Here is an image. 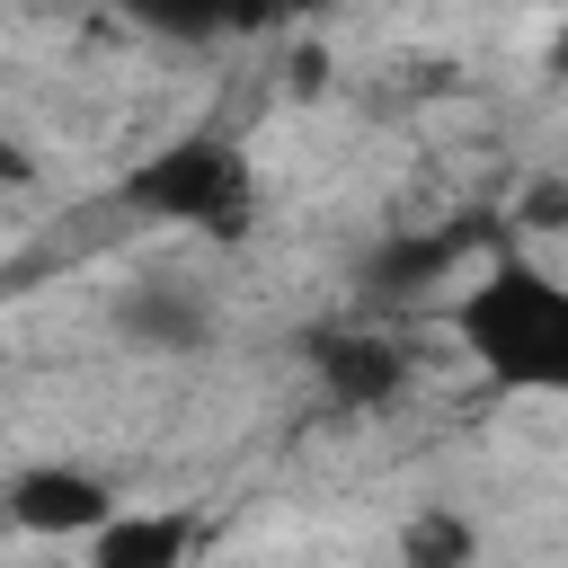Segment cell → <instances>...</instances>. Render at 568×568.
<instances>
[{"label": "cell", "mask_w": 568, "mask_h": 568, "mask_svg": "<svg viewBox=\"0 0 568 568\" xmlns=\"http://www.w3.org/2000/svg\"><path fill=\"white\" fill-rule=\"evenodd\" d=\"M444 320H453L462 355H470L497 390H532V399L568 390V284H559L541 257L497 248V257L453 293Z\"/></svg>", "instance_id": "1"}, {"label": "cell", "mask_w": 568, "mask_h": 568, "mask_svg": "<svg viewBox=\"0 0 568 568\" xmlns=\"http://www.w3.org/2000/svg\"><path fill=\"white\" fill-rule=\"evenodd\" d=\"M115 204L133 222H160V231H195V240H248L257 231V169H248V142L231 124H186L169 133L160 151H142L115 186Z\"/></svg>", "instance_id": "2"}, {"label": "cell", "mask_w": 568, "mask_h": 568, "mask_svg": "<svg viewBox=\"0 0 568 568\" xmlns=\"http://www.w3.org/2000/svg\"><path fill=\"white\" fill-rule=\"evenodd\" d=\"M0 515L36 541H89L106 515H115V488L80 462H27L9 488H0Z\"/></svg>", "instance_id": "3"}, {"label": "cell", "mask_w": 568, "mask_h": 568, "mask_svg": "<svg viewBox=\"0 0 568 568\" xmlns=\"http://www.w3.org/2000/svg\"><path fill=\"white\" fill-rule=\"evenodd\" d=\"M470 248H506V231L497 222H444V231H399V240H382L373 257H364V293L373 302H399V293H417V284H444Z\"/></svg>", "instance_id": "4"}, {"label": "cell", "mask_w": 568, "mask_h": 568, "mask_svg": "<svg viewBox=\"0 0 568 568\" xmlns=\"http://www.w3.org/2000/svg\"><path fill=\"white\" fill-rule=\"evenodd\" d=\"M311 373H320V390L337 408H382V399H399L408 355L390 337H373V328H320L311 337Z\"/></svg>", "instance_id": "5"}, {"label": "cell", "mask_w": 568, "mask_h": 568, "mask_svg": "<svg viewBox=\"0 0 568 568\" xmlns=\"http://www.w3.org/2000/svg\"><path fill=\"white\" fill-rule=\"evenodd\" d=\"M115 328H124L133 346H151V355H195V346L213 337V302H204L186 275H142V284H124Z\"/></svg>", "instance_id": "6"}, {"label": "cell", "mask_w": 568, "mask_h": 568, "mask_svg": "<svg viewBox=\"0 0 568 568\" xmlns=\"http://www.w3.org/2000/svg\"><path fill=\"white\" fill-rule=\"evenodd\" d=\"M186 515H169V506H142V515H106L98 532H89V568H186Z\"/></svg>", "instance_id": "7"}, {"label": "cell", "mask_w": 568, "mask_h": 568, "mask_svg": "<svg viewBox=\"0 0 568 568\" xmlns=\"http://www.w3.org/2000/svg\"><path fill=\"white\" fill-rule=\"evenodd\" d=\"M399 568H479V532L453 506H417L399 532Z\"/></svg>", "instance_id": "8"}, {"label": "cell", "mask_w": 568, "mask_h": 568, "mask_svg": "<svg viewBox=\"0 0 568 568\" xmlns=\"http://www.w3.org/2000/svg\"><path fill=\"white\" fill-rule=\"evenodd\" d=\"M27 178H36V160H27L18 142H0V186H27Z\"/></svg>", "instance_id": "9"}]
</instances>
